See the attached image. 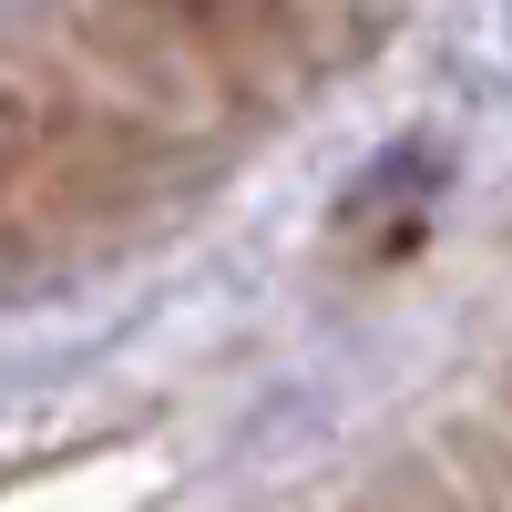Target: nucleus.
<instances>
[{"instance_id": "f257e3e1", "label": "nucleus", "mask_w": 512, "mask_h": 512, "mask_svg": "<svg viewBox=\"0 0 512 512\" xmlns=\"http://www.w3.org/2000/svg\"><path fill=\"white\" fill-rule=\"evenodd\" d=\"M103 31H144L154 52L185 62H246L287 31V0H93Z\"/></svg>"}]
</instances>
